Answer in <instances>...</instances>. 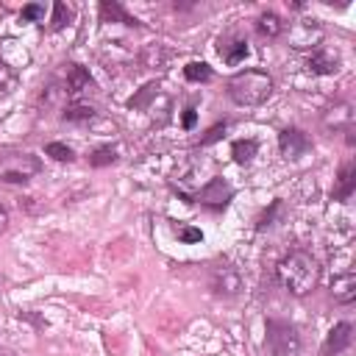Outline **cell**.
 I'll use <instances>...</instances> for the list:
<instances>
[{"label":"cell","mask_w":356,"mask_h":356,"mask_svg":"<svg viewBox=\"0 0 356 356\" xmlns=\"http://www.w3.org/2000/svg\"><path fill=\"white\" fill-rule=\"evenodd\" d=\"M92 86H95V83H92L89 70L81 67V64H70V70H67V92H70V95H81V92L92 89Z\"/></svg>","instance_id":"7c38bea8"},{"label":"cell","mask_w":356,"mask_h":356,"mask_svg":"<svg viewBox=\"0 0 356 356\" xmlns=\"http://www.w3.org/2000/svg\"><path fill=\"white\" fill-rule=\"evenodd\" d=\"M231 197H234V186H231L222 175H214V178L197 192V200H200L206 209H211V211H222Z\"/></svg>","instance_id":"5b68a950"},{"label":"cell","mask_w":356,"mask_h":356,"mask_svg":"<svg viewBox=\"0 0 356 356\" xmlns=\"http://www.w3.org/2000/svg\"><path fill=\"white\" fill-rule=\"evenodd\" d=\"M248 53H250V47H248L245 39L220 42V56H222V61H228V64H239L242 58H248Z\"/></svg>","instance_id":"9a60e30c"},{"label":"cell","mask_w":356,"mask_h":356,"mask_svg":"<svg viewBox=\"0 0 356 356\" xmlns=\"http://www.w3.org/2000/svg\"><path fill=\"white\" fill-rule=\"evenodd\" d=\"M256 150H259L256 139H236V142L231 145V156H234L236 164H250L253 156H256Z\"/></svg>","instance_id":"e0dca14e"},{"label":"cell","mask_w":356,"mask_h":356,"mask_svg":"<svg viewBox=\"0 0 356 356\" xmlns=\"http://www.w3.org/2000/svg\"><path fill=\"white\" fill-rule=\"evenodd\" d=\"M222 134H225V122H217V125H214V128L200 139V145H211V142H217Z\"/></svg>","instance_id":"484cf974"},{"label":"cell","mask_w":356,"mask_h":356,"mask_svg":"<svg viewBox=\"0 0 356 356\" xmlns=\"http://www.w3.org/2000/svg\"><path fill=\"white\" fill-rule=\"evenodd\" d=\"M267 337H264V348L270 356H298L300 353V334L292 323L278 320V317H267Z\"/></svg>","instance_id":"3957f363"},{"label":"cell","mask_w":356,"mask_h":356,"mask_svg":"<svg viewBox=\"0 0 356 356\" xmlns=\"http://www.w3.org/2000/svg\"><path fill=\"white\" fill-rule=\"evenodd\" d=\"M211 289L217 295H236L242 289V275L231 264H217L211 270Z\"/></svg>","instance_id":"ba28073f"},{"label":"cell","mask_w":356,"mask_h":356,"mask_svg":"<svg viewBox=\"0 0 356 356\" xmlns=\"http://www.w3.org/2000/svg\"><path fill=\"white\" fill-rule=\"evenodd\" d=\"M275 273H278L281 286H284L289 295H298V298L309 295V292L317 286V281H320V264H317V259H314L312 253H306V250H292V253H286V256L278 261Z\"/></svg>","instance_id":"6da1fadb"},{"label":"cell","mask_w":356,"mask_h":356,"mask_svg":"<svg viewBox=\"0 0 356 356\" xmlns=\"http://www.w3.org/2000/svg\"><path fill=\"white\" fill-rule=\"evenodd\" d=\"M44 153H47V156H53L56 161H72V159H75L72 147H70V145H64V142H47V145H44Z\"/></svg>","instance_id":"ffe728a7"},{"label":"cell","mask_w":356,"mask_h":356,"mask_svg":"<svg viewBox=\"0 0 356 356\" xmlns=\"http://www.w3.org/2000/svg\"><path fill=\"white\" fill-rule=\"evenodd\" d=\"M100 17L103 22H122V25H142L136 17H131L117 0H103L100 3Z\"/></svg>","instance_id":"4fadbf2b"},{"label":"cell","mask_w":356,"mask_h":356,"mask_svg":"<svg viewBox=\"0 0 356 356\" xmlns=\"http://www.w3.org/2000/svg\"><path fill=\"white\" fill-rule=\"evenodd\" d=\"M195 120H197V114H195V108L189 106V108L184 111V120H181V125H184V128H192V125H195Z\"/></svg>","instance_id":"4316f807"},{"label":"cell","mask_w":356,"mask_h":356,"mask_svg":"<svg viewBox=\"0 0 356 356\" xmlns=\"http://www.w3.org/2000/svg\"><path fill=\"white\" fill-rule=\"evenodd\" d=\"M22 19H44V6H39V3H28V6H22V14H19Z\"/></svg>","instance_id":"d4e9b609"},{"label":"cell","mask_w":356,"mask_h":356,"mask_svg":"<svg viewBox=\"0 0 356 356\" xmlns=\"http://www.w3.org/2000/svg\"><path fill=\"white\" fill-rule=\"evenodd\" d=\"M225 89L236 106H259L273 95V78L264 70H242L228 78Z\"/></svg>","instance_id":"7a4b0ae2"},{"label":"cell","mask_w":356,"mask_h":356,"mask_svg":"<svg viewBox=\"0 0 356 356\" xmlns=\"http://www.w3.org/2000/svg\"><path fill=\"white\" fill-rule=\"evenodd\" d=\"M67 122H86V120H92L95 117V108L92 106H86V103H72V106H67L64 108V114H61Z\"/></svg>","instance_id":"d6986e66"},{"label":"cell","mask_w":356,"mask_h":356,"mask_svg":"<svg viewBox=\"0 0 356 356\" xmlns=\"http://www.w3.org/2000/svg\"><path fill=\"white\" fill-rule=\"evenodd\" d=\"M114 161H117V150L108 147V145L97 147V150L89 156V164H92V167H106V164H114Z\"/></svg>","instance_id":"44dd1931"},{"label":"cell","mask_w":356,"mask_h":356,"mask_svg":"<svg viewBox=\"0 0 356 356\" xmlns=\"http://www.w3.org/2000/svg\"><path fill=\"white\" fill-rule=\"evenodd\" d=\"M175 234L181 242H200L203 239L200 228H192V225H175Z\"/></svg>","instance_id":"cb8c5ba5"},{"label":"cell","mask_w":356,"mask_h":356,"mask_svg":"<svg viewBox=\"0 0 356 356\" xmlns=\"http://www.w3.org/2000/svg\"><path fill=\"white\" fill-rule=\"evenodd\" d=\"M331 295H334L337 303H345V306L353 303V300H356V275H353V273H345V275L334 278Z\"/></svg>","instance_id":"8fae6325"},{"label":"cell","mask_w":356,"mask_h":356,"mask_svg":"<svg viewBox=\"0 0 356 356\" xmlns=\"http://www.w3.org/2000/svg\"><path fill=\"white\" fill-rule=\"evenodd\" d=\"M6 228H8V209L0 203V234H3Z\"/></svg>","instance_id":"83f0119b"},{"label":"cell","mask_w":356,"mask_h":356,"mask_svg":"<svg viewBox=\"0 0 356 356\" xmlns=\"http://www.w3.org/2000/svg\"><path fill=\"white\" fill-rule=\"evenodd\" d=\"M306 64H309V70L317 72V75H331V72L339 70V56L331 53V50H325V47H317V50L309 56Z\"/></svg>","instance_id":"30bf717a"},{"label":"cell","mask_w":356,"mask_h":356,"mask_svg":"<svg viewBox=\"0 0 356 356\" xmlns=\"http://www.w3.org/2000/svg\"><path fill=\"white\" fill-rule=\"evenodd\" d=\"M0 356H3V353H0Z\"/></svg>","instance_id":"f1b7e54d"},{"label":"cell","mask_w":356,"mask_h":356,"mask_svg":"<svg viewBox=\"0 0 356 356\" xmlns=\"http://www.w3.org/2000/svg\"><path fill=\"white\" fill-rule=\"evenodd\" d=\"M72 19V11L64 3H53V19H50V31H61L67 22Z\"/></svg>","instance_id":"7402d4cb"},{"label":"cell","mask_w":356,"mask_h":356,"mask_svg":"<svg viewBox=\"0 0 356 356\" xmlns=\"http://www.w3.org/2000/svg\"><path fill=\"white\" fill-rule=\"evenodd\" d=\"M278 211H281V200H273V203H270V209H267V211H264V214H261V217L256 220V228H259V231H264V228H270Z\"/></svg>","instance_id":"603a6c76"},{"label":"cell","mask_w":356,"mask_h":356,"mask_svg":"<svg viewBox=\"0 0 356 356\" xmlns=\"http://www.w3.org/2000/svg\"><path fill=\"white\" fill-rule=\"evenodd\" d=\"M278 147L286 159H300L303 153L312 150V139L300 131V128H284L278 134Z\"/></svg>","instance_id":"52a82bcc"},{"label":"cell","mask_w":356,"mask_h":356,"mask_svg":"<svg viewBox=\"0 0 356 356\" xmlns=\"http://www.w3.org/2000/svg\"><path fill=\"white\" fill-rule=\"evenodd\" d=\"M350 342H353V325H350L348 320H339V323L328 331V337H325V342H323V348H320V356H339L342 350L350 348Z\"/></svg>","instance_id":"8992f818"},{"label":"cell","mask_w":356,"mask_h":356,"mask_svg":"<svg viewBox=\"0 0 356 356\" xmlns=\"http://www.w3.org/2000/svg\"><path fill=\"white\" fill-rule=\"evenodd\" d=\"M356 189V164L353 161H345L337 172V181H334V189H331V197L334 200H348Z\"/></svg>","instance_id":"9c48e42d"},{"label":"cell","mask_w":356,"mask_h":356,"mask_svg":"<svg viewBox=\"0 0 356 356\" xmlns=\"http://www.w3.org/2000/svg\"><path fill=\"white\" fill-rule=\"evenodd\" d=\"M184 78L192 83H206V81H211V67L206 61H189L184 67Z\"/></svg>","instance_id":"ac0fdd59"},{"label":"cell","mask_w":356,"mask_h":356,"mask_svg":"<svg viewBox=\"0 0 356 356\" xmlns=\"http://www.w3.org/2000/svg\"><path fill=\"white\" fill-rule=\"evenodd\" d=\"M350 122H353L350 103H339V106L328 108V114H325V125L328 128H345V131H350Z\"/></svg>","instance_id":"2e32d148"},{"label":"cell","mask_w":356,"mask_h":356,"mask_svg":"<svg viewBox=\"0 0 356 356\" xmlns=\"http://www.w3.org/2000/svg\"><path fill=\"white\" fill-rule=\"evenodd\" d=\"M256 31H259V36H264V39H275V36H281L284 22H281V17H278L275 11H261L259 19H256Z\"/></svg>","instance_id":"5bb4252c"},{"label":"cell","mask_w":356,"mask_h":356,"mask_svg":"<svg viewBox=\"0 0 356 356\" xmlns=\"http://www.w3.org/2000/svg\"><path fill=\"white\" fill-rule=\"evenodd\" d=\"M42 161L33 153L25 150H6L0 153V181L6 184H28L33 175H39Z\"/></svg>","instance_id":"277c9868"}]
</instances>
